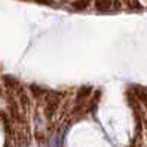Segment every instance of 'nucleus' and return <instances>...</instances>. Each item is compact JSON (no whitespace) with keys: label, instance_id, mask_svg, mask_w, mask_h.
<instances>
[{"label":"nucleus","instance_id":"f257e3e1","mask_svg":"<svg viewBox=\"0 0 147 147\" xmlns=\"http://www.w3.org/2000/svg\"><path fill=\"white\" fill-rule=\"evenodd\" d=\"M58 102H59V98L58 97H52L48 104H46V109H45V113H46V117H52L54 113L57 111V107H58Z\"/></svg>","mask_w":147,"mask_h":147},{"label":"nucleus","instance_id":"f03ea898","mask_svg":"<svg viewBox=\"0 0 147 147\" xmlns=\"http://www.w3.org/2000/svg\"><path fill=\"white\" fill-rule=\"evenodd\" d=\"M7 102H9V109L12 111V116L15 120H18L21 122V115H20V109H18V104H16V101L13 98H7Z\"/></svg>","mask_w":147,"mask_h":147},{"label":"nucleus","instance_id":"7ed1b4c3","mask_svg":"<svg viewBox=\"0 0 147 147\" xmlns=\"http://www.w3.org/2000/svg\"><path fill=\"white\" fill-rule=\"evenodd\" d=\"M111 5H113L111 0H97L95 2V7L101 12H109L111 9Z\"/></svg>","mask_w":147,"mask_h":147},{"label":"nucleus","instance_id":"20e7f679","mask_svg":"<svg viewBox=\"0 0 147 147\" xmlns=\"http://www.w3.org/2000/svg\"><path fill=\"white\" fill-rule=\"evenodd\" d=\"M89 3H91V0H74L73 7L76 11H85L89 6Z\"/></svg>","mask_w":147,"mask_h":147},{"label":"nucleus","instance_id":"39448f33","mask_svg":"<svg viewBox=\"0 0 147 147\" xmlns=\"http://www.w3.org/2000/svg\"><path fill=\"white\" fill-rule=\"evenodd\" d=\"M30 91L33 92L34 97H40V95L46 94V89L45 88H40L39 85H30Z\"/></svg>","mask_w":147,"mask_h":147},{"label":"nucleus","instance_id":"423d86ee","mask_svg":"<svg viewBox=\"0 0 147 147\" xmlns=\"http://www.w3.org/2000/svg\"><path fill=\"white\" fill-rule=\"evenodd\" d=\"M3 80H5V83H6L7 86H12V88H18V80H16L15 77H12V76H5V77H3Z\"/></svg>","mask_w":147,"mask_h":147},{"label":"nucleus","instance_id":"0eeeda50","mask_svg":"<svg viewBox=\"0 0 147 147\" xmlns=\"http://www.w3.org/2000/svg\"><path fill=\"white\" fill-rule=\"evenodd\" d=\"M18 92H20V101H21V104L22 106H27L28 104V100H27V95H25L24 89H20Z\"/></svg>","mask_w":147,"mask_h":147},{"label":"nucleus","instance_id":"6e6552de","mask_svg":"<svg viewBox=\"0 0 147 147\" xmlns=\"http://www.w3.org/2000/svg\"><path fill=\"white\" fill-rule=\"evenodd\" d=\"M37 3H42V5H51L54 0H36Z\"/></svg>","mask_w":147,"mask_h":147},{"label":"nucleus","instance_id":"1a4fd4ad","mask_svg":"<svg viewBox=\"0 0 147 147\" xmlns=\"http://www.w3.org/2000/svg\"><path fill=\"white\" fill-rule=\"evenodd\" d=\"M0 95H2V88H0Z\"/></svg>","mask_w":147,"mask_h":147}]
</instances>
